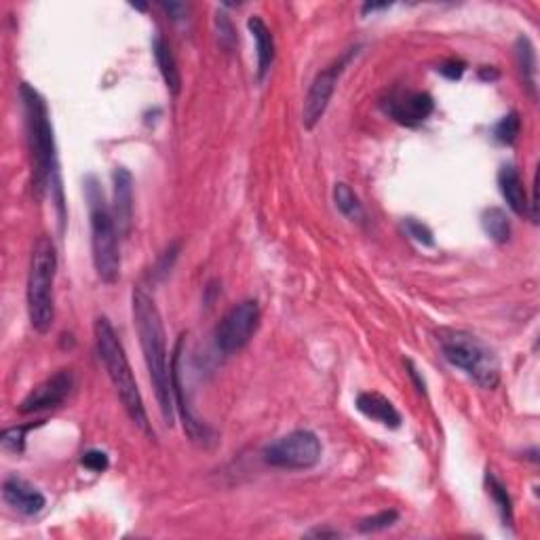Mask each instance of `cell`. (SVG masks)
Returning a JSON list of instances; mask_svg holds the SVG:
<instances>
[{
  "label": "cell",
  "mask_w": 540,
  "mask_h": 540,
  "mask_svg": "<svg viewBox=\"0 0 540 540\" xmlns=\"http://www.w3.org/2000/svg\"><path fill=\"white\" fill-rule=\"evenodd\" d=\"M133 323L142 347L146 367H148L150 382H153L156 403L167 427L175 422V402L172 385V361L167 359V333L163 325L159 306L153 296L144 288H136L131 294Z\"/></svg>",
  "instance_id": "1"
},
{
  "label": "cell",
  "mask_w": 540,
  "mask_h": 540,
  "mask_svg": "<svg viewBox=\"0 0 540 540\" xmlns=\"http://www.w3.org/2000/svg\"><path fill=\"white\" fill-rule=\"evenodd\" d=\"M23 111H26V127H28V142L32 150L34 161V175L36 188L51 194V201L56 203L59 222L64 224V188L62 175H59V161L56 148V136H53V125L49 119L47 102L36 91L32 84L23 83L22 89Z\"/></svg>",
  "instance_id": "2"
},
{
  "label": "cell",
  "mask_w": 540,
  "mask_h": 540,
  "mask_svg": "<svg viewBox=\"0 0 540 540\" xmlns=\"http://www.w3.org/2000/svg\"><path fill=\"white\" fill-rule=\"evenodd\" d=\"M95 347L102 363H104L108 378H111L114 391L123 403V410L129 416V420L142 430V433L155 437L153 427H150L148 414H146L142 393H139L137 380L133 376V369L127 359L123 344L114 332V327L106 317H97L93 325Z\"/></svg>",
  "instance_id": "3"
},
{
  "label": "cell",
  "mask_w": 540,
  "mask_h": 540,
  "mask_svg": "<svg viewBox=\"0 0 540 540\" xmlns=\"http://www.w3.org/2000/svg\"><path fill=\"white\" fill-rule=\"evenodd\" d=\"M84 194L89 201V224H91V253H93V269L102 283L114 285L120 277V252H119V228L114 216L108 208L104 190L93 175L84 180Z\"/></svg>",
  "instance_id": "4"
},
{
  "label": "cell",
  "mask_w": 540,
  "mask_h": 540,
  "mask_svg": "<svg viewBox=\"0 0 540 540\" xmlns=\"http://www.w3.org/2000/svg\"><path fill=\"white\" fill-rule=\"evenodd\" d=\"M58 275V250L51 236L40 235L32 247L28 272V317L34 332L49 333L56 321V296L53 285Z\"/></svg>",
  "instance_id": "5"
},
{
  "label": "cell",
  "mask_w": 540,
  "mask_h": 540,
  "mask_svg": "<svg viewBox=\"0 0 540 540\" xmlns=\"http://www.w3.org/2000/svg\"><path fill=\"white\" fill-rule=\"evenodd\" d=\"M439 347L444 353L446 361L452 363L454 367L463 369V372L477 382L482 388L499 386L500 382V361L499 357L482 338L473 336L469 332L450 330L439 333Z\"/></svg>",
  "instance_id": "6"
},
{
  "label": "cell",
  "mask_w": 540,
  "mask_h": 540,
  "mask_svg": "<svg viewBox=\"0 0 540 540\" xmlns=\"http://www.w3.org/2000/svg\"><path fill=\"white\" fill-rule=\"evenodd\" d=\"M323 446L313 430L298 429L291 433L279 437L264 447V463L275 466V469L288 471H306L319 465Z\"/></svg>",
  "instance_id": "7"
},
{
  "label": "cell",
  "mask_w": 540,
  "mask_h": 540,
  "mask_svg": "<svg viewBox=\"0 0 540 540\" xmlns=\"http://www.w3.org/2000/svg\"><path fill=\"white\" fill-rule=\"evenodd\" d=\"M260 305L256 300H243L224 314L216 327V347L222 355H235L250 344L260 325Z\"/></svg>",
  "instance_id": "8"
},
{
  "label": "cell",
  "mask_w": 540,
  "mask_h": 540,
  "mask_svg": "<svg viewBox=\"0 0 540 540\" xmlns=\"http://www.w3.org/2000/svg\"><path fill=\"white\" fill-rule=\"evenodd\" d=\"M359 49V45L347 49L336 62L330 64L325 70H321L319 75L314 76L311 89H308L305 97V106H302V125H305L306 131H313L314 127L321 123V119H323L327 106H330L332 102L333 91H336L340 76L347 70V66L353 62V58H357Z\"/></svg>",
  "instance_id": "9"
},
{
  "label": "cell",
  "mask_w": 540,
  "mask_h": 540,
  "mask_svg": "<svg viewBox=\"0 0 540 540\" xmlns=\"http://www.w3.org/2000/svg\"><path fill=\"white\" fill-rule=\"evenodd\" d=\"M75 386V376L70 369H59L53 376H49L47 380H42L40 385H36L32 391L23 397L20 403V414H36L42 410L59 408Z\"/></svg>",
  "instance_id": "10"
},
{
  "label": "cell",
  "mask_w": 540,
  "mask_h": 540,
  "mask_svg": "<svg viewBox=\"0 0 540 540\" xmlns=\"http://www.w3.org/2000/svg\"><path fill=\"white\" fill-rule=\"evenodd\" d=\"M382 108L395 123L403 127H418L435 111V102L422 91H395L382 102Z\"/></svg>",
  "instance_id": "11"
},
{
  "label": "cell",
  "mask_w": 540,
  "mask_h": 540,
  "mask_svg": "<svg viewBox=\"0 0 540 540\" xmlns=\"http://www.w3.org/2000/svg\"><path fill=\"white\" fill-rule=\"evenodd\" d=\"M3 499L9 507H13L22 515H28V518L39 515L47 505V499L40 490L17 475H9L3 482Z\"/></svg>",
  "instance_id": "12"
},
{
  "label": "cell",
  "mask_w": 540,
  "mask_h": 540,
  "mask_svg": "<svg viewBox=\"0 0 540 540\" xmlns=\"http://www.w3.org/2000/svg\"><path fill=\"white\" fill-rule=\"evenodd\" d=\"M114 186V222H117L119 235H129L133 217V175L129 169L117 167L112 173Z\"/></svg>",
  "instance_id": "13"
},
{
  "label": "cell",
  "mask_w": 540,
  "mask_h": 540,
  "mask_svg": "<svg viewBox=\"0 0 540 540\" xmlns=\"http://www.w3.org/2000/svg\"><path fill=\"white\" fill-rule=\"evenodd\" d=\"M355 408L369 420L382 424L386 429L402 427V414H399L393 402H388L380 393H359L355 399Z\"/></svg>",
  "instance_id": "14"
},
{
  "label": "cell",
  "mask_w": 540,
  "mask_h": 540,
  "mask_svg": "<svg viewBox=\"0 0 540 540\" xmlns=\"http://www.w3.org/2000/svg\"><path fill=\"white\" fill-rule=\"evenodd\" d=\"M247 28L256 40V56H258V81L262 83L269 75L272 64H275V39H272L270 28L260 15H252L247 22Z\"/></svg>",
  "instance_id": "15"
},
{
  "label": "cell",
  "mask_w": 540,
  "mask_h": 540,
  "mask_svg": "<svg viewBox=\"0 0 540 540\" xmlns=\"http://www.w3.org/2000/svg\"><path fill=\"white\" fill-rule=\"evenodd\" d=\"M499 188L502 199H505L509 209L515 216H526L527 214V197H526V186L521 181V175L515 165H502L499 172Z\"/></svg>",
  "instance_id": "16"
},
{
  "label": "cell",
  "mask_w": 540,
  "mask_h": 540,
  "mask_svg": "<svg viewBox=\"0 0 540 540\" xmlns=\"http://www.w3.org/2000/svg\"><path fill=\"white\" fill-rule=\"evenodd\" d=\"M515 59H518V68L521 75V81H524V87L527 91V95L536 102L538 97V83H536V51H534L532 40L527 36H518L515 40Z\"/></svg>",
  "instance_id": "17"
},
{
  "label": "cell",
  "mask_w": 540,
  "mask_h": 540,
  "mask_svg": "<svg viewBox=\"0 0 540 540\" xmlns=\"http://www.w3.org/2000/svg\"><path fill=\"white\" fill-rule=\"evenodd\" d=\"M153 53L156 59V66H159V72L163 76V81H165L169 93L172 95H180L181 91V76L178 70V62H175L172 47L167 45V40L163 39V36H156L153 40Z\"/></svg>",
  "instance_id": "18"
},
{
  "label": "cell",
  "mask_w": 540,
  "mask_h": 540,
  "mask_svg": "<svg viewBox=\"0 0 540 540\" xmlns=\"http://www.w3.org/2000/svg\"><path fill=\"white\" fill-rule=\"evenodd\" d=\"M333 203H336V209L342 214L344 217H349L350 222H363L366 220V209H363V203L359 201V197L353 192V188L344 181H338L333 186Z\"/></svg>",
  "instance_id": "19"
},
{
  "label": "cell",
  "mask_w": 540,
  "mask_h": 540,
  "mask_svg": "<svg viewBox=\"0 0 540 540\" xmlns=\"http://www.w3.org/2000/svg\"><path fill=\"white\" fill-rule=\"evenodd\" d=\"M485 488H488V494L492 496L496 509H499V515L502 519V524L513 527L515 515H513V500L511 496H509L505 483L500 482L499 477L494 475V473H485Z\"/></svg>",
  "instance_id": "20"
},
{
  "label": "cell",
  "mask_w": 540,
  "mask_h": 540,
  "mask_svg": "<svg viewBox=\"0 0 540 540\" xmlns=\"http://www.w3.org/2000/svg\"><path fill=\"white\" fill-rule=\"evenodd\" d=\"M482 226L485 235L494 243H499V245L511 239V220H509V216L500 208L485 209L482 214Z\"/></svg>",
  "instance_id": "21"
},
{
  "label": "cell",
  "mask_w": 540,
  "mask_h": 540,
  "mask_svg": "<svg viewBox=\"0 0 540 540\" xmlns=\"http://www.w3.org/2000/svg\"><path fill=\"white\" fill-rule=\"evenodd\" d=\"M519 133H521V120H519L518 112L505 114V117H502L492 129L494 139L502 146H513L515 142H518Z\"/></svg>",
  "instance_id": "22"
},
{
  "label": "cell",
  "mask_w": 540,
  "mask_h": 540,
  "mask_svg": "<svg viewBox=\"0 0 540 540\" xmlns=\"http://www.w3.org/2000/svg\"><path fill=\"white\" fill-rule=\"evenodd\" d=\"M399 519V513L393 511V509H388V511H380L372 515V518H366L361 519L359 524V532L363 534H369V532H380V530H386V527L395 526Z\"/></svg>",
  "instance_id": "23"
},
{
  "label": "cell",
  "mask_w": 540,
  "mask_h": 540,
  "mask_svg": "<svg viewBox=\"0 0 540 540\" xmlns=\"http://www.w3.org/2000/svg\"><path fill=\"white\" fill-rule=\"evenodd\" d=\"M32 427H11L4 429L3 435H0V444H3L4 450L22 454L23 447H26V433Z\"/></svg>",
  "instance_id": "24"
},
{
  "label": "cell",
  "mask_w": 540,
  "mask_h": 540,
  "mask_svg": "<svg viewBox=\"0 0 540 540\" xmlns=\"http://www.w3.org/2000/svg\"><path fill=\"white\" fill-rule=\"evenodd\" d=\"M216 32H217V42H220L222 49H226V51H233L236 47V32L233 22L228 20L226 13H217L216 15Z\"/></svg>",
  "instance_id": "25"
},
{
  "label": "cell",
  "mask_w": 540,
  "mask_h": 540,
  "mask_svg": "<svg viewBox=\"0 0 540 540\" xmlns=\"http://www.w3.org/2000/svg\"><path fill=\"white\" fill-rule=\"evenodd\" d=\"M405 230H408V235L412 236V239H414L416 243H420V245H424V247H433L435 245V236H433V230H430L427 224H422V222H418V220H414V217H408V220H405Z\"/></svg>",
  "instance_id": "26"
},
{
  "label": "cell",
  "mask_w": 540,
  "mask_h": 540,
  "mask_svg": "<svg viewBox=\"0 0 540 540\" xmlns=\"http://www.w3.org/2000/svg\"><path fill=\"white\" fill-rule=\"evenodd\" d=\"M81 463L84 469H89L91 473H104L108 466H111V458H108V454L102 450H89L83 454Z\"/></svg>",
  "instance_id": "27"
},
{
  "label": "cell",
  "mask_w": 540,
  "mask_h": 540,
  "mask_svg": "<svg viewBox=\"0 0 540 540\" xmlns=\"http://www.w3.org/2000/svg\"><path fill=\"white\" fill-rule=\"evenodd\" d=\"M465 62H460V59H447V62H444L439 66V75H444L446 78H450V81H460L465 75Z\"/></svg>",
  "instance_id": "28"
},
{
  "label": "cell",
  "mask_w": 540,
  "mask_h": 540,
  "mask_svg": "<svg viewBox=\"0 0 540 540\" xmlns=\"http://www.w3.org/2000/svg\"><path fill=\"white\" fill-rule=\"evenodd\" d=\"M161 9L165 11V13L172 17V20H181V17H186V11H188V7L184 3H173V0H169V3H165V0H163L161 3Z\"/></svg>",
  "instance_id": "29"
},
{
  "label": "cell",
  "mask_w": 540,
  "mask_h": 540,
  "mask_svg": "<svg viewBox=\"0 0 540 540\" xmlns=\"http://www.w3.org/2000/svg\"><path fill=\"white\" fill-rule=\"evenodd\" d=\"M405 366H408V369H410V372H408V374L412 376V380H414V382H416V388H418V393H422V395H424V393H427V385H424V378H422V376H420V374H418V369H416V366H414V363H412V361H405Z\"/></svg>",
  "instance_id": "30"
},
{
  "label": "cell",
  "mask_w": 540,
  "mask_h": 540,
  "mask_svg": "<svg viewBox=\"0 0 540 540\" xmlns=\"http://www.w3.org/2000/svg\"><path fill=\"white\" fill-rule=\"evenodd\" d=\"M391 7V4L388 3H382V4H376V3H366L363 4V15H367V13H376V11H385V9H388Z\"/></svg>",
  "instance_id": "31"
},
{
  "label": "cell",
  "mask_w": 540,
  "mask_h": 540,
  "mask_svg": "<svg viewBox=\"0 0 540 540\" xmlns=\"http://www.w3.org/2000/svg\"><path fill=\"white\" fill-rule=\"evenodd\" d=\"M311 536H319V538H336V536H340L338 532H333V530H313L311 532Z\"/></svg>",
  "instance_id": "32"
},
{
  "label": "cell",
  "mask_w": 540,
  "mask_h": 540,
  "mask_svg": "<svg viewBox=\"0 0 540 540\" xmlns=\"http://www.w3.org/2000/svg\"><path fill=\"white\" fill-rule=\"evenodd\" d=\"M482 78H490V81H494V78H499V72H496L494 68H492V70L483 68V70H482Z\"/></svg>",
  "instance_id": "33"
}]
</instances>
